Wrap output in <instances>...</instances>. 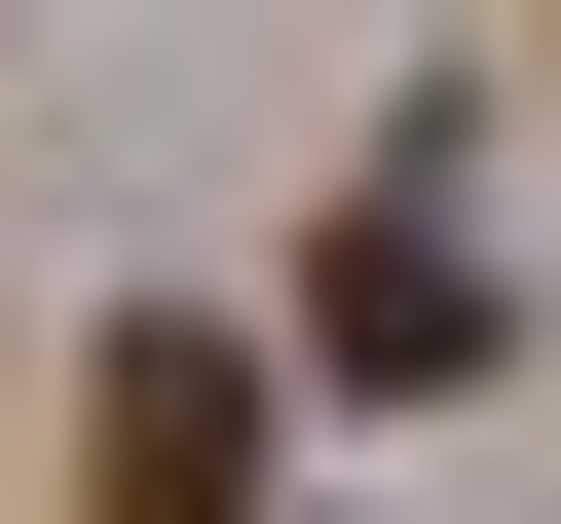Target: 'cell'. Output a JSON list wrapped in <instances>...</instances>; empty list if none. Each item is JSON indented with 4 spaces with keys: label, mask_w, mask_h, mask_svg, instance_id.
Masks as SVG:
<instances>
[{
    "label": "cell",
    "mask_w": 561,
    "mask_h": 524,
    "mask_svg": "<svg viewBox=\"0 0 561 524\" xmlns=\"http://www.w3.org/2000/svg\"><path fill=\"white\" fill-rule=\"evenodd\" d=\"M76 524H262V338L225 300H113L76 338Z\"/></svg>",
    "instance_id": "cell-1"
},
{
    "label": "cell",
    "mask_w": 561,
    "mask_h": 524,
    "mask_svg": "<svg viewBox=\"0 0 561 524\" xmlns=\"http://www.w3.org/2000/svg\"><path fill=\"white\" fill-rule=\"evenodd\" d=\"M300 338H337V375H486V225H449V187H375V225H337V300H300Z\"/></svg>",
    "instance_id": "cell-2"
}]
</instances>
